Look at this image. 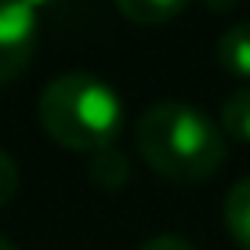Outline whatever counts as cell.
<instances>
[{
	"instance_id": "obj_11",
	"label": "cell",
	"mask_w": 250,
	"mask_h": 250,
	"mask_svg": "<svg viewBox=\"0 0 250 250\" xmlns=\"http://www.w3.org/2000/svg\"><path fill=\"white\" fill-rule=\"evenodd\" d=\"M203 4H207V11H214V15H229L239 0H203Z\"/></svg>"
},
{
	"instance_id": "obj_5",
	"label": "cell",
	"mask_w": 250,
	"mask_h": 250,
	"mask_svg": "<svg viewBox=\"0 0 250 250\" xmlns=\"http://www.w3.org/2000/svg\"><path fill=\"white\" fill-rule=\"evenodd\" d=\"M87 178L94 182V188L116 192V188H124L127 178H131V160H127L116 145H109V149H102V152H94V156H91Z\"/></svg>"
},
{
	"instance_id": "obj_9",
	"label": "cell",
	"mask_w": 250,
	"mask_h": 250,
	"mask_svg": "<svg viewBox=\"0 0 250 250\" xmlns=\"http://www.w3.org/2000/svg\"><path fill=\"white\" fill-rule=\"evenodd\" d=\"M15 192H19V163L11 160V152L0 149V210L15 200Z\"/></svg>"
},
{
	"instance_id": "obj_4",
	"label": "cell",
	"mask_w": 250,
	"mask_h": 250,
	"mask_svg": "<svg viewBox=\"0 0 250 250\" xmlns=\"http://www.w3.org/2000/svg\"><path fill=\"white\" fill-rule=\"evenodd\" d=\"M218 65L236 80H250V22H236L218 37Z\"/></svg>"
},
{
	"instance_id": "obj_7",
	"label": "cell",
	"mask_w": 250,
	"mask_h": 250,
	"mask_svg": "<svg viewBox=\"0 0 250 250\" xmlns=\"http://www.w3.org/2000/svg\"><path fill=\"white\" fill-rule=\"evenodd\" d=\"M225 229L243 250H250V174L239 178L225 196Z\"/></svg>"
},
{
	"instance_id": "obj_2",
	"label": "cell",
	"mask_w": 250,
	"mask_h": 250,
	"mask_svg": "<svg viewBox=\"0 0 250 250\" xmlns=\"http://www.w3.org/2000/svg\"><path fill=\"white\" fill-rule=\"evenodd\" d=\"M37 120L55 145L94 156L116 142L120 124H124V105L113 83L83 69H69L44 83L37 102Z\"/></svg>"
},
{
	"instance_id": "obj_10",
	"label": "cell",
	"mask_w": 250,
	"mask_h": 250,
	"mask_svg": "<svg viewBox=\"0 0 250 250\" xmlns=\"http://www.w3.org/2000/svg\"><path fill=\"white\" fill-rule=\"evenodd\" d=\"M138 250H196V247L188 243L185 236H152V239H145Z\"/></svg>"
},
{
	"instance_id": "obj_1",
	"label": "cell",
	"mask_w": 250,
	"mask_h": 250,
	"mask_svg": "<svg viewBox=\"0 0 250 250\" xmlns=\"http://www.w3.org/2000/svg\"><path fill=\"white\" fill-rule=\"evenodd\" d=\"M134 145L152 174L178 185L210 178L225 163V131L182 98L149 105L134 127Z\"/></svg>"
},
{
	"instance_id": "obj_3",
	"label": "cell",
	"mask_w": 250,
	"mask_h": 250,
	"mask_svg": "<svg viewBox=\"0 0 250 250\" xmlns=\"http://www.w3.org/2000/svg\"><path fill=\"white\" fill-rule=\"evenodd\" d=\"M37 51V11L25 0H0V87L15 83Z\"/></svg>"
},
{
	"instance_id": "obj_8",
	"label": "cell",
	"mask_w": 250,
	"mask_h": 250,
	"mask_svg": "<svg viewBox=\"0 0 250 250\" xmlns=\"http://www.w3.org/2000/svg\"><path fill=\"white\" fill-rule=\"evenodd\" d=\"M221 131H225V138L250 142V87H239L236 94L225 98V105H221Z\"/></svg>"
},
{
	"instance_id": "obj_12",
	"label": "cell",
	"mask_w": 250,
	"mask_h": 250,
	"mask_svg": "<svg viewBox=\"0 0 250 250\" xmlns=\"http://www.w3.org/2000/svg\"><path fill=\"white\" fill-rule=\"evenodd\" d=\"M25 4H29L33 11H40V7H51V4H58V0H25Z\"/></svg>"
},
{
	"instance_id": "obj_6",
	"label": "cell",
	"mask_w": 250,
	"mask_h": 250,
	"mask_svg": "<svg viewBox=\"0 0 250 250\" xmlns=\"http://www.w3.org/2000/svg\"><path fill=\"white\" fill-rule=\"evenodd\" d=\"M113 4L134 25H163V22H174L188 7V0H113Z\"/></svg>"
},
{
	"instance_id": "obj_13",
	"label": "cell",
	"mask_w": 250,
	"mask_h": 250,
	"mask_svg": "<svg viewBox=\"0 0 250 250\" xmlns=\"http://www.w3.org/2000/svg\"><path fill=\"white\" fill-rule=\"evenodd\" d=\"M0 250H19V247H15L11 239H7V236H0Z\"/></svg>"
}]
</instances>
